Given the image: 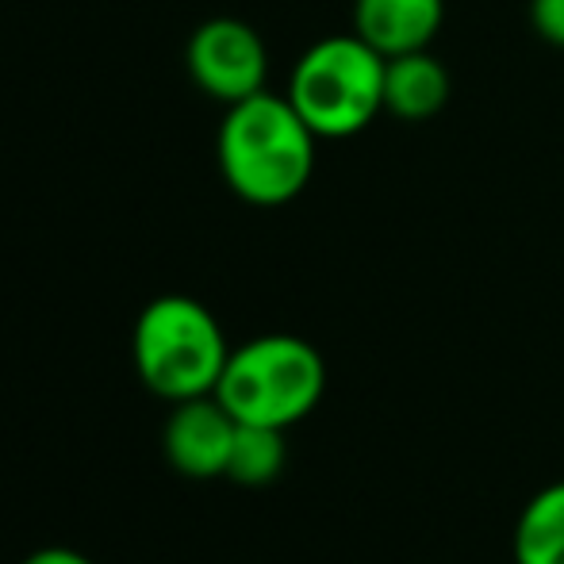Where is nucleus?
<instances>
[{
    "instance_id": "f257e3e1",
    "label": "nucleus",
    "mask_w": 564,
    "mask_h": 564,
    "mask_svg": "<svg viewBox=\"0 0 564 564\" xmlns=\"http://www.w3.org/2000/svg\"><path fill=\"white\" fill-rule=\"evenodd\" d=\"M319 134L304 123L289 97L258 93L227 108L219 127V173L238 200L281 208L296 200L315 173Z\"/></svg>"
},
{
    "instance_id": "39448f33",
    "label": "nucleus",
    "mask_w": 564,
    "mask_h": 564,
    "mask_svg": "<svg viewBox=\"0 0 564 564\" xmlns=\"http://www.w3.org/2000/svg\"><path fill=\"white\" fill-rule=\"evenodd\" d=\"M185 62L196 89L208 93L212 100H219L227 108L265 93V39L246 20H235V15H216V20L200 23L193 31V39H188Z\"/></svg>"
},
{
    "instance_id": "7ed1b4c3",
    "label": "nucleus",
    "mask_w": 564,
    "mask_h": 564,
    "mask_svg": "<svg viewBox=\"0 0 564 564\" xmlns=\"http://www.w3.org/2000/svg\"><path fill=\"white\" fill-rule=\"evenodd\" d=\"M327 392V361L296 335H261L230 349L216 400L238 423L289 426L304 423Z\"/></svg>"
},
{
    "instance_id": "6e6552de",
    "label": "nucleus",
    "mask_w": 564,
    "mask_h": 564,
    "mask_svg": "<svg viewBox=\"0 0 564 564\" xmlns=\"http://www.w3.org/2000/svg\"><path fill=\"white\" fill-rule=\"evenodd\" d=\"M449 74L431 51H411L384 62V112L408 123L438 116L449 100Z\"/></svg>"
},
{
    "instance_id": "0eeeda50",
    "label": "nucleus",
    "mask_w": 564,
    "mask_h": 564,
    "mask_svg": "<svg viewBox=\"0 0 564 564\" xmlns=\"http://www.w3.org/2000/svg\"><path fill=\"white\" fill-rule=\"evenodd\" d=\"M446 23V0H354V35L384 58L431 51Z\"/></svg>"
},
{
    "instance_id": "20e7f679",
    "label": "nucleus",
    "mask_w": 564,
    "mask_h": 564,
    "mask_svg": "<svg viewBox=\"0 0 564 564\" xmlns=\"http://www.w3.org/2000/svg\"><path fill=\"white\" fill-rule=\"evenodd\" d=\"M384 62L354 31L327 35L300 54L284 97L319 139H354L384 112Z\"/></svg>"
},
{
    "instance_id": "9d476101",
    "label": "nucleus",
    "mask_w": 564,
    "mask_h": 564,
    "mask_svg": "<svg viewBox=\"0 0 564 564\" xmlns=\"http://www.w3.org/2000/svg\"><path fill=\"white\" fill-rule=\"evenodd\" d=\"M284 460H289L284 431L238 423L235 446H230V460H227V480L242 484V488H269L284 473Z\"/></svg>"
},
{
    "instance_id": "f8f14e48",
    "label": "nucleus",
    "mask_w": 564,
    "mask_h": 564,
    "mask_svg": "<svg viewBox=\"0 0 564 564\" xmlns=\"http://www.w3.org/2000/svg\"><path fill=\"white\" fill-rule=\"evenodd\" d=\"M23 564H93L85 553L69 550V545H46V550H35Z\"/></svg>"
},
{
    "instance_id": "1a4fd4ad",
    "label": "nucleus",
    "mask_w": 564,
    "mask_h": 564,
    "mask_svg": "<svg viewBox=\"0 0 564 564\" xmlns=\"http://www.w3.org/2000/svg\"><path fill=\"white\" fill-rule=\"evenodd\" d=\"M511 557L514 564H564V480L527 499L514 522Z\"/></svg>"
},
{
    "instance_id": "423d86ee",
    "label": "nucleus",
    "mask_w": 564,
    "mask_h": 564,
    "mask_svg": "<svg viewBox=\"0 0 564 564\" xmlns=\"http://www.w3.org/2000/svg\"><path fill=\"white\" fill-rule=\"evenodd\" d=\"M235 431H238V419L230 415L216 395L173 403V415L165 419V431H162L165 460L181 476H193V480L227 476Z\"/></svg>"
},
{
    "instance_id": "f03ea898",
    "label": "nucleus",
    "mask_w": 564,
    "mask_h": 564,
    "mask_svg": "<svg viewBox=\"0 0 564 564\" xmlns=\"http://www.w3.org/2000/svg\"><path fill=\"white\" fill-rule=\"evenodd\" d=\"M227 357L224 327L193 296H158L134 319V372L150 392L170 403L216 395Z\"/></svg>"
},
{
    "instance_id": "9b49d317",
    "label": "nucleus",
    "mask_w": 564,
    "mask_h": 564,
    "mask_svg": "<svg viewBox=\"0 0 564 564\" xmlns=\"http://www.w3.org/2000/svg\"><path fill=\"white\" fill-rule=\"evenodd\" d=\"M530 23L542 43L564 51V0H530Z\"/></svg>"
}]
</instances>
